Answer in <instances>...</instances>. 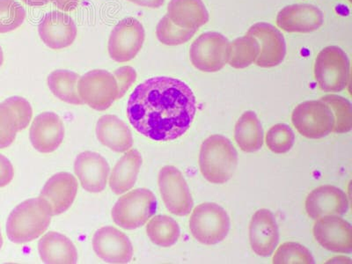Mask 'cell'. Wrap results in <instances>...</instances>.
Wrapping results in <instances>:
<instances>
[{"label": "cell", "instance_id": "8d00e7d4", "mask_svg": "<svg viewBox=\"0 0 352 264\" xmlns=\"http://www.w3.org/2000/svg\"><path fill=\"white\" fill-rule=\"evenodd\" d=\"M22 2L30 6H43L53 3L61 11L69 12L77 8L80 0H22Z\"/></svg>", "mask_w": 352, "mask_h": 264}, {"label": "cell", "instance_id": "ab89813d", "mask_svg": "<svg viewBox=\"0 0 352 264\" xmlns=\"http://www.w3.org/2000/svg\"><path fill=\"white\" fill-rule=\"evenodd\" d=\"M3 63H4V53H3V50L0 46V67H1Z\"/></svg>", "mask_w": 352, "mask_h": 264}, {"label": "cell", "instance_id": "5b68a950", "mask_svg": "<svg viewBox=\"0 0 352 264\" xmlns=\"http://www.w3.org/2000/svg\"><path fill=\"white\" fill-rule=\"evenodd\" d=\"M314 77L324 92H342L350 80V60L346 53L338 46L326 47L316 59Z\"/></svg>", "mask_w": 352, "mask_h": 264}, {"label": "cell", "instance_id": "74e56055", "mask_svg": "<svg viewBox=\"0 0 352 264\" xmlns=\"http://www.w3.org/2000/svg\"><path fill=\"white\" fill-rule=\"evenodd\" d=\"M14 176V166L10 160L0 154V188L8 186Z\"/></svg>", "mask_w": 352, "mask_h": 264}, {"label": "cell", "instance_id": "3957f363", "mask_svg": "<svg viewBox=\"0 0 352 264\" xmlns=\"http://www.w3.org/2000/svg\"><path fill=\"white\" fill-rule=\"evenodd\" d=\"M238 166L236 149L228 138L212 135L201 146L200 171L207 181L223 184L230 180Z\"/></svg>", "mask_w": 352, "mask_h": 264}, {"label": "cell", "instance_id": "b9f144b4", "mask_svg": "<svg viewBox=\"0 0 352 264\" xmlns=\"http://www.w3.org/2000/svg\"><path fill=\"white\" fill-rule=\"evenodd\" d=\"M350 1H351V0H350Z\"/></svg>", "mask_w": 352, "mask_h": 264}, {"label": "cell", "instance_id": "2e32d148", "mask_svg": "<svg viewBox=\"0 0 352 264\" xmlns=\"http://www.w3.org/2000/svg\"><path fill=\"white\" fill-rule=\"evenodd\" d=\"M247 34L254 37L260 44V53L256 60L260 67H275L284 61L285 41L278 28L265 22H260L253 25Z\"/></svg>", "mask_w": 352, "mask_h": 264}, {"label": "cell", "instance_id": "277c9868", "mask_svg": "<svg viewBox=\"0 0 352 264\" xmlns=\"http://www.w3.org/2000/svg\"><path fill=\"white\" fill-rule=\"evenodd\" d=\"M156 210L157 199L152 191L138 188L120 197L113 207L111 216L120 228L134 230L146 225Z\"/></svg>", "mask_w": 352, "mask_h": 264}, {"label": "cell", "instance_id": "484cf974", "mask_svg": "<svg viewBox=\"0 0 352 264\" xmlns=\"http://www.w3.org/2000/svg\"><path fill=\"white\" fill-rule=\"evenodd\" d=\"M142 162V156L137 150L129 151L122 157L110 175L109 186L113 192L122 195L134 187Z\"/></svg>", "mask_w": 352, "mask_h": 264}, {"label": "cell", "instance_id": "7c38bea8", "mask_svg": "<svg viewBox=\"0 0 352 264\" xmlns=\"http://www.w3.org/2000/svg\"><path fill=\"white\" fill-rule=\"evenodd\" d=\"M33 110L22 97L14 96L0 103V149L10 146L19 131L28 126Z\"/></svg>", "mask_w": 352, "mask_h": 264}, {"label": "cell", "instance_id": "9a60e30c", "mask_svg": "<svg viewBox=\"0 0 352 264\" xmlns=\"http://www.w3.org/2000/svg\"><path fill=\"white\" fill-rule=\"evenodd\" d=\"M40 38L52 50L67 48L76 39L78 30L70 15L52 11L44 15L38 26Z\"/></svg>", "mask_w": 352, "mask_h": 264}, {"label": "cell", "instance_id": "e575fe53", "mask_svg": "<svg viewBox=\"0 0 352 264\" xmlns=\"http://www.w3.org/2000/svg\"><path fill=\"white\" fill-rule=\"evenodd\" d=\"M295 135L287 124H278L270 129L266 134V144L272 153H288L294 146Z\"/></svg>", "mask_w": 352, "mask_h": 264}, {"label": "cell", "instance_id": "4fadbf2b", "mask_svg": "<svg viewBox=\"0 0 352 264\" xmlns=\"http://www.w3.org/2000/svg\"><path fill=\"white\" fill-rule=\"evenodd\" d=\"M313 232L317 242L325 250L334 253H351V226L340 217L325 216L317 219Z\"/></svg>", "mask_w": 352, "mask_h": 264}, {"label": "cell", "instance_id": "5bb4252c", "mask_svg": "<svg viewBox=\"0 0 352 264\" xmlns=\"http://www.w3.org/2000/svg\"><path fill=\"white\" fill-rule=\"evenodd\" d=\"M94 252L109 263H128L133 258V247L126 235L112 226L96 232L93 237Z\"/></svg>", "mask_w": 352, "mask_h": 264}, {"label": "cell", "instance_id": "ac0fdd59", "mask_svg": "<svg viewBox=\"0 0 352 264\" xmlns=\"http://www.w3.org/2000/svg\"><path fill=\"white\" fill-rule=\"evenodd\" d=\"M78 192L76 178L68 173L52 176L41 192L40 198L49 207L52 216L62 214L74 204Z\"/></svg>", "mask_w": 352, "mask_h": 264}, {"label": "cell", "instance_id": "44dd1931", "mask_svg": "<svg viewBox=\"0 0 352 264\" xmlns=\"http://www.w3.org/2000/svg\"><path fill=\"white\" fill-rule=\"evenodd\" d=\"M324 22L323 12L313 5L285 6L278 12L276 24L288 33H311L318 30Z\"/></svg>", "mask_w": 352, "mask_h": 264}, {"label": "cell", "instance_id": "7402d4cb", "mask_svg": "<svg viewBox=\"0 0 352 264\" xmlns=\"http://www.w3.org/2000/svg\"><path fill=\"white\" fill-rule=\"evenodd\" d=\"M74 171L85 190L100 193L105 190L109 166L100 154L94 152L80 153L75 160Z\"/></svg>", "mask_w": 352, "mask_h": 264}, {"label": "cell", "instance_id": "ba28073f", "mask_svg": "<svg viewBox=\"0 0 352 264\" xmlns=\"http://www.w3.org/2000/svg\"><path fill=\"white\" fill-rule=\"evenodd\" d=\"M78 93L84 104L103 111L118 100V81L109 72L91 71L78 80Z\"/></svg>", "mask_w": 352, "mask_h": 264}, {"label": "cell", "instance_id": "d6986e66", "mask_svg": "<svg viewBox=\"0 0 352 264\" xmlns=\"http://www.w3.org/2000/svg\"><path fill=\"white\" fill-rule=\"evenodd\" d=\"M30 138L34 148L38 152L53 153L64 140V122L55 113H43L34 118L31 125Z\"/></svg>", "mask_w": 352, "mask_h": 264}, {"label": "cell", "instance_id": "f546056e", "mask_svg": "<svg viewBox=\"0 0 352 264\" xmlns=\"http://www.w3.org/2000/svg\"><path fill=\"white\" fill-rule=\"evenodd\" d=\"M260 53V44L254 37L246 34L229 43V65L235 69H244L256 62Z\"/></svg>", "mask_w": 352, "mask_h": 264}, {"label": "cell", "instance_id": "8fae6325", "mask_svg": "<svg viewBox=\"0 0 352 264\" xmlns=\"http://www.w3.org/2000/svg\"><path fill=\"white\" fill-rule=\"evenodd\" d=\"M159 187L166 209L176 216H187L194 202L186 181L179 169L166 166L159 174Z\"/></svg>", "mask_w": 352, "mask_h": 264}, {"label": "cell", "instance_id": "1f68e13d", "mask_svg": "<svg viewBox=\"0 0 352 264\" xmlns=\"http://www.w3.org/2000/svg\"><path fill=\"white\" fill-rule=\"evenodd\" d=\"M326 102L333 113L336 118V125L334 128L335 133H346L352 128V108L351 102L344 97L336 96V94H329L320 98Z\"/></svg>", "mask_w": 352, "mask_h": 264}, {"label": "cell", "instance_id": "d4e9b609", "mask_svg": "<svg viewBox=\"0 0 352 264\" xmlns=\"http://www.w3.org/2000/svg\"><path fill=\"white\" fill-rule=\"evenodd\" d=\"M41 259L48 264H74L78 261L76 247L70 239L56 232H50L38 243Z\"/></svg>", "mask_w": 352, "mask_h": 264}, {"label": "cell", "instance_id": "603a6c76", "mask_svg": "<svg viewBox=\"0 0 352 264\" xmlns=\"http://www.w3.org/2000/svg\"><path fill=\"white\" fill-rule=\"evenodd\" d=\"M96 131L100 144L116 153L127 152L133 146L130 129L116 116H102L97 122Z\"/></svg>", "mask_w": 352, "mask_h": 264}, {"label": "cell", "instance_id": "f1b7e54d", "mask_svg": "<svg viewBox=\"0 0 352 264\" xmlns=\"http://www.w3.org/2000/svg\"><path fill=\"white\" fill-rule=\"evenodd\" d=\"M147 235L157 246L169 248L180 237L181 230L177 222L168 216L159 215L150 220L146 226Z\"/></svg>", "mask_w": 352, "mask_h": 264}, {"label": "cell", "instance_id": "83f0119b", "mask_svg": "<svg viewBox=\"0 0 352 264\" xmlns=\"http://www.w3.org/2000/svg\"><path fill=\"white\" fill-rule=\"evenodd\" d=\"M80 75L67 70L52 72L48 77V86L56 98L69 104L83 105L78 93V82Z\"/></svg>", "mask_w": 352, "mask_h": 264}, {"label": "cell", "instance_id": "e0dca14e", "mask_svg": "<svg viewBox=\"0 0 352 264\" xmlns=\"http://www.w3.org/2000/svg\"><path fill=\"white\" fill-rule=\"evenodd\" d=\"M346 194L331 185H323L308 195L306 212L311 219H319L325 216H342L348 212Z\"/></svg>", "mask_w": 352, "mask_h": 264}, {"label": "cell", "instance_id": "f35d334b", "mask_svg": "<svg viewBox=\"0 0 352 264\" xmlns=\"http://www.w3.org/2000/svg\"><path fill=\"white\" fill-rule=\"evenodd\" d=\"M128 1L144 8H160L164 4L165 0H128Z\"/></svg>", "mask_w": 352, "mask_h": 264}, {"label": "cell", "instance_id": "d6a6232c", "mask_svg": "<svg viewBox=\"0 0 352 264\" xmlns=\"http://www.w3.org/2000/svg\"><path fill=\"white\" fill-rule=\"evenodd\" d=\"M26 19V11L15 0H0V34L12 32Z\"/></svg>", "mask_w": 352, "mask_h": 264}, {"label": "cell", "instance_id": "ffe728a7", "mask_svg": "<svg viewBox=\"0 0 352 264\" xmlns=\"http://www.w3.org/2000/svg\"><path fill=\"white\" fill-rule=\"evenodd\" d=\"M251 248L259 256H270L279 241L278 226L273 213L261 209L254 213L250 225Z\"/></svg>", "mask_w": 352, "mask_h": 264}, {"label": "cell", "instance_id": "836d02e7", "mask_svg": "<svg viewBox=\"0 0 352 264\" xmlns=\"http://www.w3.org/2000/svg\"><path fill=\"white\" fill-rule=\"evenodd\" d=\"M272 263L274 264H314L310 251L296 242H285L276 251Z\"/></svg>", "mask_w": 352, "mask_h": 264}, {"label": "cell", "instance_id": "4316f807", "mask_svg": "<svg viewBox=\"0 0 352 264\" xmlns=\"http://www.w3.org/2000/svg\"><path fill=\"white\" fill-rule=\"evenodd\" d=\"M234 138L245 153H254L262 148L263 130L256 113L247 111L241 116L235 125Z\"/></svg>", "mask_w": 352, "mask_h": 264}, {"label": "cell", "instance_id": "6da1fadb", "mask_svg": "<svg viewBox=\"0 0 352 264\" xmlns=\"http://www.w3.org/2000/svg\"><path fill=\"white\" fill-rule=\"evenodd\" d=\"M197 112L192 90L169 77L149 78L131 94L127 116L132 126L155 141H171L190 129Z\"/></svg>", "mask_w": 352, "mask_h": 264}, {"label": "cell", "instance_id": "30bf717a", "mask_svg": "<svg viewBox=\"0 0 352 264\" xmlns=\"http://www.w3.org/2000/svg\"><path fill=\"white\" fill-rule=\"evenodd\" d=\"M146 39L143 25L135 18H125L113 28L109 39V54L113 60H132L142 49Z\"/></svg>", "mask_w": 352, "mask_h": 264}, {"label": "cell", "instance_id": "9c48e42d", "mask_svg": "<svg viewBox=\"0 0 352 264\" xmlns=\"http://www.w3.org/2000/svg\"><path fill=\"white\" fill-rule=\"evenodd\" d=\"M228 50L229 41L223 34L204 33L190 47V61L201 72H219L228 63Z\"/></svg>", "mask_w": 352, "mask_h": 264}, {"label": "cell", "instance_id": "d590c367", "mask_svg": "<svg viewBox=\"0 0 352 264\" xmlns=\"http://www.w3.org/2000/svg\"><path fill=\"white\" fill-rule=\"evenodd\" d=\"M114 76L118 81V99H121L136 81L137 72L130 66H124L115 72Z\"/></svg>", "mask_w": 352, "mask_h": 264}, {"label": "cell", "instance_id": "cb8c5ba5", "mask_svg": "<svg viewBox=\"0 0 352 264\" xmlns=\"http://www.w3.org/2000/svg\"><path fill=\"white\" fill-rule=\"evenodd\" d=\"M168 15L176 26L196 30L209 21V12L202 0H171Z\"/></svg>", "mask_w": 352, "mask_h": 264}, {"label": "cell", "instance_id": "4dcf8cb0", "mask_svg": "<svg viewBox=\"0 0 352 264\" xmlns=\"http://www.w3.org/2000/svg\"><path fill=\"white\" fill-rule=\"evenodd\" d=\"M196 32V30H186L176 26L168 15H165L160 21L156 28L157 38L160 43L168 46H177L187 43L192 38Z\"/></svg>", "mask_w": 352, "mask_h": 264}, {"label": "cell", "instance_id": "60d3db41", "mask_svg": "<svg viewBox=\"0 0 352 264\" xmlns=\"http://www.w3.org/2000/svg\"><path fill=\"white\" fill-rule=\"evenodd\" d=\"M2 246H3V237H2L1 230H0V250H1Z\"/></svg>", "mask_w": 352, "mask_h": 264}, {"label": "cell", "instance_id": "8992f818", "mask_svg": "<svg viewBox=\"0 0 352 264\" xmlns=\"http://www.w3.org/2000/svg\"><path fill=\"white\" fill-rule=\"evenodd\" d=\"M193 237L200 243L215 245L224 241L230 230V218L219 204L204 203L194 209L190 219Z\"/></svg>", "mask_w": 352, "mask_h": 264}, {"label": "cell", "instance_id": "52a82bcc", "mask_svg": "<svg viewBox=\"0 0 352 264\" xmlns=\"http://www.w3.org/2000/svg\"><path fill=\"white\" fill-rule=\"evenodd\" d=\"M292 121L298 133L310 140L329 136L336 125L334 113L322 100L298 104L292 112Z\"/></svg>", "mask_w": 352, "mask_h": 264}, {"label": "cell", "instance_id": "7a4b0ae2", "mask_svg": "<svg viewBox=\"0 0 352 264\" xmlns=\"http://www.w3.org/2000/svg\"><path fill=\"white\" fill-rule=\"evenodd\" d=\"M52 212L41 198L28 199L19 204L9 215L6 234L14 243H27L36 240L47 231Z\"/></svg>", "mask_w": 352, "mask_h": 264}]
</instances>
